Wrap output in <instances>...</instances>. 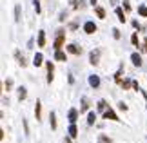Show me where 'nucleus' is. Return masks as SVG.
Returning <instances> with one entry per match:
<instances>
[{"mask_svg":"<svg viewBox=\"0 0 147 143\" xmlns=\"http://www.w3.org/2000/svg\"><path fill=\"white\" fill-rule=\"evenodd\" d=\"M65 51L71 53V54H82V47H78V45H75V44H69L65 47Z\"/></svg>","mask_w":147,"mask_h":143,"instance_id":"423d86ee","label":"nucleus"},{"mask_svg":"<svg viewBox=\"0 0 147 143\" xmlns=\"http://www.w3.org/2000/svg\"><path fill=\"white\" fill-rule=\"evenodd\" d=\"M94 122H96V114H94V112H89L87 114V125L91 127V125H94Z\"/></svg>","mask_w":147,"mask_h":143,"instance_id":"a211bd4d","label":"nucleus"},{"mask_svg":"<svg viewBox=\"0 0 147 143\" xmlns=\"http://www.w3.org/2000/svg\"><path fill=\"white\" fill-rule=\"evenodd\" d=\"M33 7H35V11H36V15L40 13V0H35V2H33Z\"/></svg>","mask_w":147,"mask_h":143,"instance_id":"bb28decb","label":"nucleus"},{"mask_svg":"<svg viewBox=\"0 0 147 143\" xmlns=\"http://www.w3.org/2000/svg\"><path fill=\"white\" fill-rule=\"evenodd\" d=\"M67 134H69V138H76V134H78L76 123H71V125H69V129H67Z\"/></svg>","mask_w":147,"mask_h":143,"instance_id":"9b49d317","label":"nucleus"},{"mask_svg":"<svg viewBox=\"0 0 147 143\" xmlns=\"http://www.w3.org/2000/svg\"><path fill=\"white\" fill-rule=\"evenodd\" d=\"M123 9H125V11H131V4H129V0H123Z\"/></svg>","mask_w":147,"mask_h":143,"instance_id":"c85d7f7f","label":"nucleus"},{"mask_svg":"<svg viewBox=\"0 0 147 143\" xmlns=\"http://www.w3.org/2000/svg\"><path fill=\"white\" fill-rule=\"evenodd\" d=\"M133 27H134V29H140V24H138V20H133Z\"/></svg>","mask_w":147,"mask_h":143,"instance_id":"c9c22d12","label":"nucleus"},{"mask_svg":"<svg viewBox=\"0 0 147 143\" xmlns=\"http://www.w3.org/2000/svg\"><path fill=\"white\" fill-rule=\"evenodd\" d=\"M113 36L118 40V38H120V31H118V29H113Z\"/></svg>","mask_w":147,"mask_h":143,"instance_id":"473e14b6","label":"nucleus"},{"mask_svg":"<svg viewBox=\"0 0 147 143\" xmlns=\"http://www.w3.org/2000/svg\"><path fill=\"white\" fill-rule=\"evenodd\" d=\"M35 116H36V120H40V118H42V105H40V101H36V107H35Z\"/></svg>","mask_w":147,"mask_h":143,"instance_id":"412c9836","label":"nucleus"},{"mask_svg":"<svg viewBox=\"0 0 147 143\" xmlns=\"http://www.w3.org/2000/svg\"><path fill=\"white\" fill-rule=\"evenodd\" d=\"M115 13H116V16H118V20L123 24V22H125V13H123V9H122V7H116Z\"/></svg>","mask_w":147,"mask_h":143,"instance_id":"4468645a","label":"nucleus"},{"mask_svg":"<svg viewBox=\"0 0 147 143\" xmlns=\"http://www.w3.org/2000/svg\"><path fill=\"white\" fill-rule=\"evenodd\" d=\"M104 118H105V120H113V122H120V118L116 116V112L113 111L111 107H107L105 111H104Z\"/></svg>","mask_w":147,"mask_h":143,"instance_id":"7ed1b4c3","label":"nucleus"},{"mask_svg":"<svg viewBox=\"0 0 147 143\" xmlns=\"http://www.w3.org/2000/svg\"><path fill=\"white\" fill-rule=\"evenodd\" d=\"M18 64H20L22 67H26V65H27V62H26V58H24V56H22V58H18Z\"/></svg>","mask_w":147,"mask_h":143,"instance_id":"2f4dec72","label":"nucleus"},{"mask_svg":"<svg viewBox=\"0 0 147 143\" xmlns=\"http://www.w3.org/2000/svg\"><path fill=\"white\" fill-rule=\"evenodd\" d=\"M145 47H147V42H145ZM145 51H147V49H145Z\"/></svg>","mask_w":147,"mask_h":143,"instance_id":"58836bf2","label":"nucleus"},{"mask_svg":"<svg viewBox=\"0 0 147 143\" xmlns=\"http://www.w3.org/2000/svg\"><path fill=\"white\" fill-rule=\"evenodd\" d=\"M65 16H67V13H64V11H62V13H60V18H58V20H60V22H64V20H65Z\"/></svg>","mask_w":147,"mask_h":143,"instance_id":"f704fd0d","label":"nucleus"},{"mask_svg":"<svg viewBox=\"0 0 147 143\" xmlns=\"http://www.w3.org/2000/svg\"><path fill=\"white\" fill-rule=\"evenodd\" d=\"M55 60H60V62H65L67 60V54L64 53L62 49H58V51H55Z\"/></svg>","mask_w":147,"mask_h":143,"instance_id":"f8f14e48","label":"nucleus"},{"mask_svg":"<svg viewBox=\"0 0 147 143\" xmlns=\"http://www.w3.org/2000/svg\"><path fill=\"white\" fill-rule=\"evenodd\" d=\"M26 96H27V89L26 87H18V100H26Z\"/></svg>","mask_w":147,"mask_h":143,"instance_id":"aec40b11","label":"nucleus"},{"mask_svg":"<svg viewBox=\"0 0 147 143\" xmlns=\"http://www.w3.org/2000/svg\"><path fill=\"white\" fill-rule=\"evenodd\" d=\"M122 73H123V67L120 65V69H118V71L115 73V82H116L118 85H120V83H122Z\"/></svg>","mask_w":147,"mask_h":143,"instance_id":"f3484780","label":"nucleus"},{"mask_svg":"<svg viewBox=\"0 0 147 143\" xmlns=\"http://www.w3.org/2000/svg\"><path fill=\"white\" fill-rule=\"evenodd\" d=\"M67 120H69V123H76V120H78V111L75 107L69 109V114H67Z\"/></svg>","mask_w":147,"mask_h":143,"instance_id":"0eeeda50","label":"nucleus"},{"mask_svg":"<svg viewBox=\"0 0 147 143\" xmlns=\"http://www.w3.org/2000/svg\"><path fill=\"white\" fill-rule=\"evenodd\" d=\"M46 67H47V83H51V82H53V73H55V64H53V62H47V64H46Z\"/></svg>","mask_w":147,"mask_h":143,"instance_id":"39448f33","label":"nucleus"},{"mask_svg":"<svg viewBox=\"0 0 147 143\" xmlns=\"http://www.w3.org/2000/svg\"><path fill=\"white\" fill-rule=\"evenodd\" d=\"M100 140L104 141V143H113V140H111V138H107V136H100Z\"/></svg>","mask_w":147,"mask_h":143,"instance_id":"7c9ffc66","label":"nucleus"},{"mask_svg":"<svg viewBox=\"0 0 147 143\" xmlns=\"http://www.w3.org/2000/svg\"><path fill=\"white\" fill-rule=\"evenodd\" d=\"M131 42H133L134 45H138V35H136V33H133V36H131Z\"/></svg>","mask_w":147,"mask_h":143,"instance_id":"c756f323","label":"nucleus"},{"mask_svg":"<svg viewBox=\"0 0 147 143\" xmlns=\"http://www.w3.org/2000/svg\"><path fill=\"white\" fill-rule=\"evenodd\" d=\"M133 85V82L131 80H122V83H120V87H123V89H129Z\"/></svg>","mask_w":147,"mask_h":143,"instance_id":"393cba45","label":"nucleus"},{"mask_svg":"<svg viewBox=\"0 0 147 143\" xmlns=\"http://www.w3.org/2000/svg\"><path fill=\"white\" fill-rule=\"evenodd\" d=\"M69 2H71V5L75 9H78V7H82V5H84V0H69Z\"/></svg>","mask_w":147,"mask_h":143,"instance_id":"4be33fe9","label":"nucleus"},{"mask_svg":"<svg viewBox=\"0 0 147 143\" xmlns=\"http://www.w3.org/2000/svg\"><path fill=\"white\" fill-rule=\"evenodd\" d=\"M131 62H133V65L140 67V65H142V56H140L138 53H133L131 54Z\"/></svg>","mask_w":147,"mask_h":143,"instance_id":"1a4fd4ad","label":"nucleus"},{"mask_svg":"<svg viewBox=\"0 0 147 143\" xmlns=\"http://www.w3.org/2000/svg\"><path fill=\"white\" fill-rule=\"evenodd\" d=\"M46 45V31H38V47H44Z\"/></svg>","mask_w":147,"mask_h":143,"instance_id":"ddd939ff","label":"nucleus"},{"mask_svg":"<svg viewBox=\"0 0 147 143\" xmlns=\"http://www.w3.org/2000/svg\"><path fill=\"white\" fill-rule=\"evenodd\" d=\"M64 42H65V31L64 29H58V31H56V38H55V42H53L55 51H58V49L64 47Z\"/></svg>","mask_w":147,"mask_h":143,"instance_id":"f257e3e1","label":"nucleus"},{"mask_svg":"<svg viewBox=\"0 0 147 143\" xmlns=\"http://www.w3.org/2000/svg\"><path fill=\"white\" fill-rule=\"evenodd\" d=\"M84 31L87 33V35H93V33H96V24H94V22H86V24H84Z\"/></svg>","mask_w":147,"mask_h":143,"instance_id":"20e7f679","label":"nucleus"},{"mask_svg":"<svg viewBox=\"0 0 147 143\" xmlns=\"http://www.w3.org/2000/svg\"><path fill=\"white\" fill-rule=\"evenodd\" d=\"M89 109V100H87V96H82V105H80V112H86Z\"/></svg>","mask_w":147,"mask_h":143,"instance_id":"2eb2a0df","label":"nucleus"},{"mask_svg":"<svg viewBox=\"0 0 147 143\" xmlns=\"http://www.w3.org/2000/svg\"><path fill=\"white\" fill-rule=\"evenodd\" d=\"M49 122H51V129L56 130V114H55L53 111L49 112Z\"/></svg>","mask_w":147,"mask_h":143,"instance_id":"dca6fc26","label":"nucleus"},{"mask_svg":"<svg viewBox=\"0 0 147 143\" xmlns=\"http://www.w3.org/2000/svg\"><path fill=\"white\" fill-rule=\"evenodd\" d=\"M4 85H5V91L9 93V91H11V87H13V80H7V82H5Z\"/></svg>","mask_w":147,"mask_h":143,"instance_id":"cd10ccee","label":"nucleus"},{"mask_svg":"<svg viewBox=\"0 0 147 143\" xmlns=\"http://www.w3.org/2000/svg\"><path fill=\"white\" fill-rule=\"evenodd\" d=\"M140 93H142V96H144V100H145V105H147V93H145V91H142V89H140Z\"/></svg>","mask_w":147,"mask_h":143,"instance_id":"e433bc0d","label":"nucleus"},{"mask_svg":"<svg viewBox=\"0 0 147 143\" xmlns=\"http://www.w3.org/2000/svg\"><path fill=\"white\" fill-rule=\"evenodd\" d=\"M98 62H100V49H93L91 53H89V64L98 65Z\"/></svg>","mask_w":147,"mask_h":143,"instance_id":"f03ea898","label":"nucleus"},{"mask_svg":"<svg viewBox=\"0 0 147 143\" xmlns=\"http://www.w3.org/2000/svg\"><path fill=\"white\" fill-rule=\"evenodd\" d=\"M96 107H98V111H105V109H107V103H105V100H100L98 103H96Z\"/></svg>","mask_w":147,"mask_h":143,"instance_id":"a878e982","label":"nucleus"},{"mask_svg":"<svg viewBox=\"0 0 147 143\" xmlns=\"http://www.w3.org/2000/svg\"><path fill=\"white\" fill-rule=\"evenodd\" d=\"M89 2H91L93 5H96V4H98V2H96V0H89Z\"/></svg>","mask_w":147,"mask_h":143,"instance_id":"4c0bfd02","label":"nucleus"},{"mask_svg":"<svg viewBox=\"0 0 147 143\" xmlns=\"http://www.w3.org/2000/svg\"><path fill=\"white\" fill-rule=\"evenodd\" d=\"M138 15L140 16H147V5H140V7H138Z\"/></svg>","mask_w":147,"mask_h":143,"instance_id":"b1692460","label":"nucleus"},{"mask_svg":"<svg viewBox=\"0 0 147 143\" xmlns=\"http://www.w3.org/2000/svg\"><path fill=\"white\" fill-rule=\"evenodd\" d=\"M89 85H91V87H100V78L96 76V74H91V76H89Z\"/></svg>","mask_w":147,"mask_h":143,"instance_id":"6e6552de","label":"nucleus"},{"mask_svg":"<svg viewBox=\"0 0 147 143\" xmlns=\"http://www.w3.org/2000/svg\"><path fill=\"white\" fill-rule=\"evenodd\" d=\"M94 13L98 15V18H105V11H104V7H100V5H94Z\"/></svg>","mask_w":147,"mask_h":143,"instance_id":"6ab92c4d","label":"nucleus"},{"mask_svg":"<svg viewBox=\"0 0 147 143\" xmlns=\"http://www.w3.org/2000/svg\"><path fill=\"white\" fill-rule=\"evenodd\" d=\"M42 64H44V56H42V53H36L35 58H33V65H35V67H40Z\"/></svg>","mask_w":147,"mask_h":143,"instance_id":"9d476101","label":"nucleus"},{"mask_svg":"<svg viewBox=\"0 0 147 143\" xmlns=\"http://www.w3.org/2000/svg\"><path fill=\"white\" fill-rule=\"evenodd\" d=\"M118 107H120V109H122V111H127V109H129V107H127L125 103H123V101H120V103H118Z\"/></svg>","mask_w":147,"mask_h":143,"instance_id":"72a5a7b5","label":"nucleus"},{"mask_svg":"<svg viewBox=\"0 0 147 143\" xmlns=\"http://www.w3.org/2000/svg\"><path fill=\"white\" fill-rule=\"evenodd\" d=\"M15 22H20V5H15Z\"/></svg>","mask_w":147,"mask_h":143,"instance_id":"5701e85b","label":"nucleus"}]
</instances>
